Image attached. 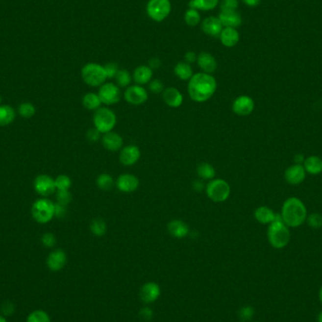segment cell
<instances>
[{
  "label": "cell",
  "instance_id": "obj_1",
  "mask_svg": "<svg viewBox=\"0 0 322 322\" xmlns=\"http://www.w3.org/2000/svg\"><path fill=\"white\" fill-rule=\"evenodd\" d=\"M217 90V81L212 74L203 72L192 75L188 84V94L192 101L204 103L214 96Z\"/></svg>",
  "mask_w": 322,
  "mask_h": 322
},
{
  "label": "cell",
  "instance_id": "obj_2",
  "mask_svg": "<svg viewBox=\"0 0 322 322\" xmlns=\"http://www.w3.org/2000/svg\"><path fill=\"white\" fill-rule=\"evenodd\" d=\"M281 216L286 226L298 227L307 219V210L298 198L290 197L283 204Z\"/></svg>",
  "mask_w": 322,
  "mask_h": 322
},
{
  "label": "cell",
  "instance_id": "obj_3",
  "mask_svg": "<svg viewBox=\"0 0 322 322\" xmlns=\"http://www.w3.org/2000/svg\"><path fill=\"white\" fill-rule=\"evenodd\" d=\"M268 239L275 249L285 248L290 240V232L284 223L282 216L276 214L275 220L268 228Z\"/></svg>",
  "mask_w": 322,
  "mask_h": 322
},
{
  "label": "cell",
  "instance_id": "obj_4",
  "mask_svg": "<svg viewBox=\"0 0 322 322\" xmlns=\"http://www.w3.org/2000/svg\"><path fill=\"white\" fill-rule=\"evenodd\" d=\"M95 127L101 134L112 131L117 124V116L115 112L107 107H99L94 114Z\"/></svg>",
  "mask_w": 322,
  "mask_h": 322
},
{
  "label": "cell",
  "instance_id": "obj_5",
  "mask_svg": "<svg viewBox=\"0 0 322 322\" xmlns=\"http://www.w3.org/2000/svg\"><path fill=\"white\" fill-rule=\"evenodd\" d=\"M81 76L84 82L90 87H100L107 79L104 65L96 62H90L84 65L81 70Z\"/></svg>",
  "mask_w": 322,
  "mask_h": 322
},
{
  "label": "cell",
  "instance_id": "obj_6",
  "mask_svg": "<svg viewBox=\"0 0 322 322\" xmlns=\"http://www.w3.org/2000/svg\"><path fill=\"white\" fill-rule=\"evenodd\" d=\"M205 193L212 202L223 203L231 194V188L229 183L225 180L214 178L206 184Z\"/></svg>",
  "mask_w": 322,
  "mask_h": 322
},
{
  "label": "cell",
  "instance_id": "obj_7",
  "mask_svg": "<svg viewBox=\"0 0 322 322\" xmlns=\"http://www.w3.org/2000/svg\"><path fill=\"white\" fill-rule=\"evenodd\" d=\"M32 217L39 223H48L55 217V203L48 199H40L33 203Z\"/></svg>",
  "mask_w": 322,
  "mask_h": 322
},
{
  "label": "cell",
  "instance_id": "obj_8",
  "mask_svg": "<svg viewBox=\"0 0 322 322\" xmlns=\"http://www.w3.org/2000/svg\"><path fill=\"white\" fill-rule=\"evenodd\" d=\"M146 12L153 21L162 22L172 12V3L170 0H149Z\"/></svg>",
  "mask_w": 322,
  "mask_h": 322
},
{
  "label": "cell",
  "instance_id": "obj_9",
  "mask_svg": "<svg viewBox=\"0 0 322 322\" xmlns=\"http://www.w3.org/2000/svg\"><path fill=\"white\" fill-rule=\"evenodd\" d=\"M121 88L113 82H105L99 87L98 96L102 102L107 106H112L119 103L122 97Z\"/></svg>",
  "mask_w": 322,
  "mask_h": 322
},
{
  "label": "cell",
  "instance_id": "obj_10",
  "mask_svg": "<svg viewBox=\"0 0 322 322\" xmlns=\"http://www.w3.org/2000/svg\"><path fill=\"white\" fill-rule=\"evenodd\" d=\"M124 100L133 106H140L148 100V92L141 85H130L127 87L124 94Z\"/></svg>",
  "mask_w": 322,
  "mask_h": 322
},
{
  "label": "cell",
  "instance_id": "obj_11",
  "mask_svg": "<svg viewBox=\"0 0 322 322\" xmlns=\"http://www.w3.org/2000/svg\"><path fill=\"white\" fill-rule=\"evenodd\" d=\"M254 101L248 96L237 97L232 104V110L239 116H248L254 109Z\"/></svg>",
  "mask_w": 322,
  "mask_h": 322
},
{
  "label": "cell",
  "instance_id": "obj_12",
  "mask_svg": "<svg viewBox=\"0 0 322 322\" xmlns=\"http://www.w3.org/2000/svg\"><path fill=\"white\" fill-rule=\"evenodd\" d=\"M141 158V150L137 145L130 144L123 147L120 152V162L124 166H133Z\"/></svg>",
  "mask_w": 322,
  "mask_h": 322
},
{
  "label": "cell",
  "instance_id": "obj_13",
  "mask_svg": "<svg viewBox=\"0 0 322 322\" xmlns=\"http://www.w3.org/2000/svg\"><path fill=\"white\" fill-rule=\"evenodd\" d=\"M116 187L121 192L132 193L140 187V180L132 173H123L116 180Z\"/></svg>",
  "mask_w": 322,
  "mask_h": 322
},
{
  "label": "cell",
  "instance_id": "obj_14",
  "mask_svg": "<svg viewBox=\"0 0 322 322\" xmlns=\"http://www.w3.org/2000/svg\"><path fill=\"white\" fill-rule=\"evenodd\" d=\"M34 189L42 196H49L56 191L55 179L48 174L38 175L34 180Z\"/></svg>",
  "mask_w": 322,
  "mask_h": 322
},
{
  "label": "cell",
  "instance_id": "obj_15",
  "mask_svg": "<svg viewBox=\"0 0 322 322\" xmlns=\"http://www.w3.org/2000/svg\"><path fill=\"white\" fill-rule=\"evenodd\" d=\"M101 142L104 148L110 152L119 151L124 146V140L122 136L116 132L110 131L103 134L101 138Z\"/></svg>",
  "mask_w": 322,
  "mask_h": 322
},
{
  "label": "cell",
  "instance_id": "obj_16",
  "mask_svg": "<svg viewBox=\"0 0 322 322\" xmlns=\"http://www.w3.org/2000/svg\"><path fill=\"white\" fill-rule=\"evenodd\" d=\"M67 262V255L66 252L61 249L53 250L48 255L47 264L48 269L52 272H59Z\"/></svg>",
  "mask_w": 322,
  "mask_h": 322
},
{
  "label": "cell",
  "instance_id": "obj_17",
  "mask_svg": "<svg viewBox=\"0 0 322 322\" xmlns=\"http://www.w3.org/2000/svg\"><path fill=\"white\" fill-rule=\"evenodd\" d=\"M162 96V99L164 101V103L169 106V107H181L184 101V97L183 95L181 94V92L179 91L178 89L174 88V87H168L165 88L164 91L161 94Z\"/></svg>",
  "mask_w": 322,
  "mask_h": 322
},
{
  "label": "cell",
  "instance_id": "obj_18",
  "mask_svg": "<svg viewBox=\"0 0 322 322\" xmlns=\"http://www.w3.org/2000/svg\"><path fill=\"white\" fill-rule=\"evenodd\" d=\"M160 294V286L154 282H149L143 285L140 292V297L145 303H153L159 298Z\"/></svg>",
  "mask_w": 322,
  "mask_h": 322
},
{
  "label": "cell",
  "instance_id": "obj_19",
  "mask_svg": "<svg viewBox=\"0 0 322 322\" xmlns=\"http://www.w3.org/2000/svg\"><path fill=\"white\" fill-rule=\"evenodd\" d=\"M197 64L203 73L212 74L218 67L214 56L208 52H201L197 57Z\"/></svg>",
  "mask_w": 322,
  "mask_h": 322
},
{
  "label": "cell",
  "instance_id": "obj_20",
  "mask_svg": "<svg viewBox=\"0 0 322 322\" xmlns=\"http://www.w3.org/2000/svg\"><path fill=\"white\" fill-rule=\"evenodd\" d=\"M202 30L206 35L211 37H219L223 29V25L220 21L219 17L209 16L202 22Z\"/></svg>",
  "mask_w": 322,
  "mask_h": 322
},
{
  "label": "cell",
  "instance_id": "obj_21",
  "mask_svg": "<svg viewBox=\"0 0 322 322\" xmlns=\"http://www.w3.org/2000/svg\"><path fill=\"white\" fill-rule=\"evenodd\" d=\"M169 234L175 239H184L190 234V227L182 220H173L168 223Z\"/></svg>",
  "mask_w": 322,
  "mask_h": 322
},
{
  "label": "cell",
  "instance_id": "obj_22",
  "mask_svg": "<svg viewBox=\"0 0 322 322\" xmlns=\"http://www.w3.org/2000/svg\"><path fill=\"white\" fill-rule=\"evenodd\" d=\"M305 169L301 164H295L286 169L285 178L290 185H298L305 178Z\"/></svg>",
  "mask_w": 322,
  "mask_h": 322
},
{
  "label": "cell",
  "instance_id": "obj_23",
  "mask_svg": "<svg viewBox=\"0 0 322 322\" xmlns=\"http://www.w3.org/2000/svg\"><path fill=\"white\" fill-rule=\"evenodd\" d=\"M218 17H219L220 21L222 22L223 27L237 28L242 23V17L237 10L236 11H221Z\"/></svg>",
  "mask_w": 322,
  "mask_h": 322
},
{
  "label": "cell",
  "instance_id": "obj_24",
  "mask_svg": "<svg viewBox=\"0 0 322 322\" xmlns=\"http://www.w3.org/2000/svg\"><path fill=\"white\" fill-rule=\"evenodd\" d=\"M154 71L148 65H140L138 66L132 74L133 80L137 85H146L153 79Z\"/></svg>",
  "mask_w": 322,
  "mask_h": 322
},
{
  "label": "cell",
  "instance_id": "obj_25",
  "mask_svg": "<svg viewBox=\"0 0 322 322\" xmlns=\"http://www.w3.org/2000/svg\"><path fill=\"white\" fill-rule=\"evenodd\" d=\"M219 37L225 48H234L239 42V31L233 27H223Z\"/></svg>",
  "mask_w": 322,
  "mask_h": 322
},
{
  "label": "cell",
  "instance_id": "obj_26",
  "mask_svg": "<svg viewBox=\"0 0 322 322\" xmlns=\"http://www.w3.org/2000/svg\"><path fill=\"white\" fill-rule=\"evenodd\" d=\"M276 214L268 206H259L254 211L255 220L262 224H270L275 220Z\"/></svg>",
  "mask_w": 322,
  "mask_h": 322
},
{
  "label": "cell",
  "instance_id": "obj_27",
  "mask_svg": "<svg viewBox=\"0 0 322 322\" xmlns=\"http://www.w3.org/2000/svg\"><path fill=\"white\" fill-rule=\"evenodd\" d=\"M174 74L178 77L180 80L183 81H189L192 77L193 70L191 68V64L185 62V61H180L175 66H174Z\"/></svg>",
  "mask_w": 322,
  "mask_h": 322
},
{
  "label": "cell",
  "instance_id": "obj_28",
  "mask_svg": "<svg viewBox=\"0 0 322 322\" xmlns=\"http://www.w3.org/2000/svg\"><path fill=\"white\" fill-rule=\"evenodd\" d=\"M303 167L310 174H319L322 172V159L317 155H311L304 159Z\"/></svg>",
  "mask_w": 322,
  "mask_h": 322
},
{
  "label": "cell",
  "instance_id": "obj_29",
  "mask_svg": "<svg viewBox=\"0 0 322 322\" xmlns=\"http://www.w3.org/2000/svg\"><path fill=\"white\" fill-rule=\"evenodd\" d=\"M220 4V0H191L189 7L197 11H212Z\"/></svg>",
  "mask_w": 322,
  "mask_h": 322
},
{
  "label": "cell",
  "instance_id": "obj_30",
  "mask_svg": "<svg viewBox=\"0 0 322 322\" xmlns=\"http://www.w3.org/2000/svg\"><path fill=\"white\" fill-rule=\"evenodd\" d=\"M196 173H197V175L199 176V178L202 179V180H207V181H210L212 179L215 178L216 176V170L215 168L207 163V162H202L200 163L198 166H197V169H196Z\"/></svg>",
  "mask_w": 322,
  "mask_h": 322
},
{
  "label": "cell",
  "instance_id": "obj_31",
  "mask_svg": "<svg viewBox=\"0 0 322 322\" xmlns=\"http://www.w3.org/2000/svg\"><path fill=\"white\" fill-rule=\"evenodd\" d=\"M82 105L88 110L96 111L99 107H101L102 102L98 96V94L88 93L82 98Z\"/></svg>",
  "mask_w": 322,
  "mask_h": 322
},
{
  "label": "cell",
  "instance_id": "obj_32",
  "mask_svg": "<svg viewBox=\"0 0 322 322\" xmlns=\"http://www.w3.org/2000/svg\"><path fill=\"white\" fill-rule=\"evenodd\" d=\"M15 119V111L11 106H0V126L12 124Z\"/></svg>",
  "mask_w": 322,
  "mask_h": 322
},
{
  "label": "cell",
  "instance_id": "obj_33",
  "mask_svg": "<svg viewBox=\"0 0 322 322\" xmlns=\"http://www.w3.org/2000/svg\"><path fill=\"white\" fill-rule=\"evenodd\" d=\"M90 230L96 237H103L107 233V226L106 222L101 218H96L91 222Z\"/></svg>",
  "mask_w": 322,
  "mask_h": 322
},
{
  "label": "cell",
  "instance_id": "obj_34",
  "mask_svg": "<svg viewBox=\"0 0 322 322\" xmlns=\"http://www.w3.org/2000/svg\"><path fill=\"white\" fill-rule=\"evenodd\" d=\"M114 179L108 173H101L96 179V185L101 191H110L114 187Z\"/></svg>",
  "mask_w": 322,
  "mask_h": 322
},
{
  "label": "cell",
  "instance_id": "obj_35",
  "mask_svg": "<svg viewBox=\"0 0 322 322\" xmlns=\"http://www.w3.org/2000/svg\"><path fill=\"white\" fill-rule=\"evenodd\" d=\"M115 81H116V85L119 88H127L131 85L133 77H132L131 74L125 69H120L119 72L117 73L116 76H115Z\"/></svg>",
  "mask_w": 322,
  "mask_h": 322
},
{
  "label": "cell",
  "instance_id": "obj_36",
  "mask_svg": "<svg viewBox=\"0 0 322 322\" xmlns=\"http://www.w3.org/2000/svg\"><path fill=\"white\" fill-rule=\"evenodd\" d=\"M185 22L190 26H196L201 22L200 12L195 9H189L185 13Z\"/></svg>",
  "mask_w": 322,
  "mask_h": 322
},
{
  "label": "cell",
  "instance_id": "obj_37",
  "mask_svg": "<svg viewBox=\"0 0 322 322\" xmlns=\"http://www.w3.org/2000/svg\"><path fill=\"white\" fill-rule=\"evenodd\" d=\"M26 322H51V320L47 312L36 310L28 315Z\"/></svg>",
  "mask_w": 322,
  "mask_h": 322
},
{
  "label": "cell",
  "instance_id": "obj_38",
  "mask_svg": "<svg viewBox=\"0 0 322 322\" xmlns=\"http://www.w3.org/2000/svg\"><path fill=\"white\" fill-rule=\"evenodd\" d=\"M55 185L58 191H69L72 186L71 178L65 174H60L55 179Z\"/></svg>",
  "mask_w": 322,
  "mask_h": 322
},
{
  "label": "cell",
  "instance_id": "obj_39",
  "mask_svg": "<svg viewBox=\"0 0 322 322\" xmlns=\"http://www.w3.org/2000/svg\"><path fill=\"white\" fill-rule=\"evenodd\" d=\"M19 114L24 118H31L35 114V107L31 103H23L19 106Z\"/></svg>",
  "mask_w": 322,
  "mask_h": 322
},
{
  "label": "cell",
  "instance_id": "obj_40",
  "mask_svg": "<svg viewBox=\"0 0 322 322\" xmlns=\"http://www.w3.org/2000/svg\"><path fill=\"white\" fill-rule=\"evenodd\" d=\"M221 11H236L239 7V0H221Z\"/></svg>",
  "mask_w": 322,
  "mask_h": 322
},
{
  "label": "cell",
  "instance_id": "obj_41",
  "mask_svg": "<svg viewBox=\"0 0 322 322\" xmlns=\"http://www.w3.org/2000/svg\"><path fill=\"white\" fill-rule=\"evenodd\" d=\"M149 90L151 93L155 94V95H160L162 94V92L164 91V84L159 80V79H152L150 82H149V86H148Z\"/></svg>",
  "mask_w": 322,
  "mask_h": 322
},
{
  "label": "cell",
  "instance_id": "obj_42",
  "mask_svg": "<svg viewBox=\"0 0 322 322\" xmlns=\"http://www.w3.org/2000/svg\"><path fill=\"white\" fill-rule=\"evenodd\" d=\"M58 203L67 206L72 202V194L69 191H58L57 192Z\"/></svg>",
  "mask_w": 322,
  "mask_h": 322
},
{
  "label": "cell",
  "instance_id": "obj_43",
  "mask_svg": "<svg viewBox=\"0 0 322 322\" xmlns=\"http://www.w3.org/2000/svg\"><path fill=\"white\" fill-rule=\"evenodd\" d=\"M104 68H105V71H106L108 79L115 78L117 73L120 70L118 64L115 63V62H107L106 65H104Z\"/></svg>",
  "mask_w": 322,
  "mask_h": 322
},
{
  "label": "cell",
  "instance_id": "obj_44",
  "mask_svg": "<svg viewBox=\"0 0 322 322\" xmlns=\"http://www.w3.org/2000/svg\"><path fill=\"white\" fill-rule=\"evenodd\" d=\"M307 223L309 226L315 229L321 228L322 226V216L319 213H313L309 215L307 218Z\"/></svg>",
  "mask_w": 322,
  "mask_h": 322
},
{
  "label": "cell",
  "instance_id": "obj_45",
  "mask_svg": "<svg viewBox=\"0 0 322 322\" xmlns=\"http://www.w3.org/2000/svg\"><path fill=\"white\" fill-rule=\"evenodd\" d=\"M253 313H254V311H253L252 307H250V306H244V307L240 308V310H239V319L242 322L250 321V319L252 318V316H253Z\"/></svg>",
  "mask_w": 322,
  "mask_h": 322
},
{
  "label": "cell",
  "instance_id": "obj_46",
  "mask_svg": "<svg viewBox=\"0 0 322 322\" xmlns=\"http://www.w3.org/2000/svg\"><path fill=\"white\" fill-rule=\"evenodd\" d=\"M101 135L102 134L98 131L96 127H93V128H90L88 130L87 134H86V138L88 139V141H90L92 143H96V142L101 140V138H102Z\"/></svg>",
  "mask_w": 322,
  "mask_h": 322
},
{
  "label": "cell",
  "instance_id": "obj_47",
  "mask_svg": "<svg viewBox=\"0 0 322 322\" xmlns=\"http://www.w3.org/2000/svg\"><path fill=\"white\" fill-rule=\"evenodd\" d=\"M42 242H43V244L46 247L51 248V247H53L56 244V237L53 234H51V233H47V234H45L43 236Z\"/></svg>",
  "mask_w": 322,
  "mask_h": 322
},
{
  "label": "cell",
  "instance_id": "obj_48",
  "mask_svg": "<svg viewBox=\"0 0 322 322\" xmlns=\"http://www.w3.org/2000/svg\"><path fill=\"white\" fill-rule=\"evenodd\" d=\"M140 318L143 320V322H150L153 319L154 313L153 310L149 307H143L142 310L139 313Z\"/></svg>",
  "mask_w": 322,
  "mask_h": 322
},
{
  "label": "cell",
  "instance_id": "obj_49",
  "mask_svg": "<svg viewBox=\"0 0 322 322\" xmlns=\"http://www.w3.org/2000/svg\"><path fill=\"white\" fill-rule=\"evenodd\" d=\"M67 213V209L65 205H62L60 203H55V214L54 216L58 219H62L66 216Z\"/></svg>",
  "mask_w": 322,
  "mask_h": 322
},
{
  "label": "cell",
  "instance_id": "obj_50",
  "mask_svg": "<svg viewBox=\"0 0 322 322\" xmlns=\"http://www.w3.org/2000/svg\"><path fill=\"white\" fill-rule=\"evenodd\" d=\"M1 311H2V314L4 317H9L14 312V305L12 304V302H9V301L5 302L1 307Z\"/></svg>",
  "mask_w": 322,
  "mask_h": 322
},
{
  "label": "cell",
  "instance_id": "obj_51",
  "mask_svg": "<svg viewBox=\"0 0 322 322\" xmlns=\"http://www.w3.org/2000/svg\"><path fill=\"white\" fill-rule=\"evenodd\" d=\"M197 57L198 55L193 52V51H188L185 56H184V59H185V62L189 63V64H191V63H194L197 61Z\"/></svg>",
  "mask_w": 322,
  "mask_h": 322
},
{
  "label": "cell",
  "instance_id": "obj_52",
  "mask_svg": "<svg viewBox=\"0 0 322 322\" xmlns=\"http://www.w3.org/2000/svg\"><path fill=\"white\" fill-rule=\"evenodd\" d=\"M192 188H193L194 191H202L205 190V185L203 183V180H202V179L195 180L192 184Z\"/></svg>",
  "mask_w": 322,
  "mask_h": 322
},
{
  "label": "cell",
  "instance_id": "obj_53",
  "mask_svg": "<svg viewBox=\"0 0 322 322\" xmlns=\"http://www.w3.org/2000/svg\"><path fill=\"white\" fill-rule=\"evenodd\" d=\"M162 62L158 58H152L148 62V66L154 71L155 69H158L161 66Z\"/></svg>",
  "mask_w": 322,
  "mask_h": 322
},
{
  "label": "cell",
  "instance_id": "obj_54",
  "mask_svg": "<svg viewBox=\"0 0 322 322\" xmlns=\"http://www.w3.org/2000/svg\"><path fill=\"white\" fill-rule=\"evenodd\" d=\"M249 7H256L259 5L261 0H242Z\"/></svg>",
  "mask_w": 322,
  "mask_h": 322
},
{
  "label": "cell",
  "instance_id": "obj_55",
  "mask_svg": "<svg viewBox=\"0 0 322 322\" xmlns=\"http://www.w3.org/2000/svg\"><path fill=\"white\" fill-rule=\"evenodd\" d=\"M0 322H7V320H6V318H5L4 316H2V315H0Z\"/></svg>",
  "mask_w": 322,
  "mask_h": 322
},
{
  "label": "cell",
  "instance_id": "obj_56",
  "mask_svg": "<svg viewBox=\"0 0 322 322\" xmlns=\"http://www.w3.org/2000/svg\"><path fill=\"white\" fill-rule=\"evenodd\" d=\"M318 321H319V322H322V312L320 313V315H319V318H318Z\"/></svg>",
  "mask_w": 322,
  "mask_h": 322
},
{
  "label": "cell",
  "instance_id": "obj_57",
  "mask_svg": "<svg viewBox=\"0 0 322 322\" xmlns=\"http://www.w3.org/2000/svg\"><path fill=\"white\" fill-rule=\"evenodd\" d=\"M320 298H321V301L322 302V287L321 288V291H320Z\"/></svg>",
  "mask_w": 322,
  "mask_h": 322
},
{
  "label": "cell",
  "instance_id": "obj_58",
  "mask_svg": "<svg viewBox=\"0 0 322 322\" xmlns=\"http://www.w3.org/2000/svg\"><path fill=\"white\" fill-rule=\"evenodd\" d=\"M0 102H1V96H0Z\"/></svg>",
  "mask_w": 322,
  "mask_h": 322
}]
</instances>
